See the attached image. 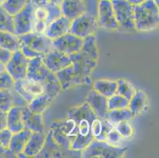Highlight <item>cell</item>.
<instances>
[{"instance_id":"1","label":"cell","mask_w":159,"mask_h":158,"mask_svg":"<svg viewBox=\"0 0 159 158\" xmlns=\"http://www.w3.org/2000/svg\"><path fill=\"white\" fill-rule=\"evenodd\" d=\"M75 74V85H90L91 73L98 66V54L97 39L90 35L83 39L80 51L70 56Z\"/></svg>"},{"instance_id":"2","label":"cell","mask_w":159,"mask_h":158,"mask_svg":"<svg viewBox=\"0 0 159 158\" xmlns=\"http://www.w3.org/2000/svg\"><path fill=\"white\" fill-rule=\"evenodd\" d=\"M67 115L75 119L77 126V136L72 143L70 150L81 152L93 140L91 132V124L96 115L86 101L69 109Z\"/></svg>"},{"instance_id":"3","label":"cell","mask_w":159,"mask_h":158,"mask_svg":"<svg viewBox=\"0 0 159 158\" xmlns=\"http://www.w3.org/2000/svg\"><path fill=\"white\" fill-rule=\"evenodd\" d=\"M134 21L139 32L151 31L158 27L159 9L154 0L134 6Z\"/></svg>"},{"instance_id":"4","label":"cell","mask_w":159,"mask_h":158,"mask_svg":"<svg viewBox=\"0 0 159 158\" xmlns=\"http://www.w3.org/2000/svg\"><path fill=\"white\" fill-rule=\"evenodd\" d=\"M50 130L56 142L63 150H70L77 136V126L75 119L67 115L64 120L53 122Z\"/></svg>"},{"instance_id":"5","label":"cell","mask_w":159,"mask_h":158,"mask_svg":"<svg viewBox=\"0 0 159 158\" xmlns=\"http://www.w3.org/2000/svg\"><path fill=\"white\" fill-rule=\"evenodd\" d=\"M128 148L113 146L105 141L93 139L87 147L81 151V156L85 158H121L124 157Z\"/></svg>"},{"instance_id":"6","label":"cell","mask_w":159,"mask_h":158,"mask_svg":"<svg viewBox=\"0 0 159 158\" xmlns=\"http://www.w3.org/2000/svg\"><path fill=\"white\" fill-rule=\"evenodd\" d=\"M111 2L119 29L136 31L134 21V6L128 0H111Z\"/></svg>"},{"instance_id":"7","label":"cell","mask_w":159,"mask_h":158,"mask_svg":"<svg viewBox=\"0 0 159 158\" xmlns=\"http://www.w3.org/2000/svg\"><path fill=\"white\" fill-rule=\"evenodd\" d=\"M98 25L96 17L87 11L78 16L70 22L69 33L84 39L96 33Z\"/></svg>"},{"instance_id":"8","label":"cell","mask_w":159,"mask_h":158,"mask_svg":"<svg viewBox=\"0 0 159 158\" xmlns=\"http://www.w3.org/2000/svg\"><path fill=\"white\" fill-rule=\"evenodd\" d=\"M36 6L28 0L26 5L21 11L14 15L15 34L18 36L33 32L34 22L36 21L34 11Z\"/></svg>"},{"instance_id":"9","label":"cell","mask_w":159,"mask_h":158,"mask_svg":"<svg viewBox=\"0 0 159 158\" xmlns=\"http://www.w3.org/2000/svg\"><path fill=\"white\" fill-rule=\"evenodd\" d=\"M98 27L106 30L119 29V25L116 19L113 7L110 0H100L98 3V13L97 18Z\"/></svg>"},{"instance_id":"10","label":"cell","mask_w":159,"mask_h":158,"mask_svg":"<svg viewBox=\"0 0 159 158\" xmlns=\"http://www.w3.org/2000/svg\"><path fill=\"white\" fill-rule=\"evenodd\" d=\"M29 60L20 49L13 52L11 58L6 63V70L14 81L26 78Z\"/></svg>"},{"instance_id":"11","label":"cell","mask_w":159,"mask_h":158,"mask_svg":"<svg viewBox=\"0 0 159 158\" xmlns=\"http://www.w3.org/2000/svg\"><path fill=\"white\" fill-rule=\"evenodd\" d=\"M13 89L27 103L30 102L37 96L44 93L42 83L31 80L27 77L15 81Z\"/></svg>"},{"instance_id":"12","label":"cell","mask_w":159,"mask_h":158,"mask_svg":"<svg viewBox=\"0 0 159 158\" xmlns=\"http://www.w3.org/2000/svg\"><path fill=\"white\" fill-rule=\"evenodd\" d=\"M18 37L21 43L42 54H45L54 49L52 40L48 37L45 34H39L34 32H30Z\"/></svg>"},{"instance_id":"13","label":"cell","mask_w":159,"mask_h":158,"mask_svg":"<svg viewBox=\"0 0 159 158\" xmlns=\"http://www.w3.org/2000/svg\"><path fill=\"white\" fill-rule=\"evenodd\" d=\"M54 48L67 56H71L80 51L83 39L70 33L63 35L52 40Z\"/></svg>"},{"instance_id":"14","label":"cell","mask_w":159,"mask_h":158,"mask_svg":"<svg viewBox=\"0 0 159 158\" xmlns=\"http://www.w3.org/2000/svg\"><path fill=\"white\" fill-rule=\"evenodd\" d=\"M42 58L48 69L55 74L67 67L72 63L70 56L63 54L55 48L45 53Z\"/></svg>"},{"instance_id":"15","label":"cell","mask_w":159,"mask_h":158,"mask_svg":"<svg viewBox=\"0 0 159 158\" xmlns=\"http://www.w3.org/2000/svg\"><path fill=\"white\" fill-rule=\"evenodd\" d=\"M50 73L51 71L44 63L42 57L39 56L30 59L27 70V78L31 80L42 83L50 74Z\"/></svg>"},{"instance_id":"16","label":"cell","mask_w":159,"mask_h":158,"mask_svg":"<svg viewBox=\"0 0 159 158\" xmlns=\"http://www.w3.org/2000/svg\"><path fill=\"white\" fill-rule=\"evenodd\" d=\"M86 102L93 110L97 118L105 119L108 109V98L92 89L86 97Z\"/></svg>"},{"instance_id":"17","label":"cell","mask_w":159,"mask_h":158,"mask_svg":"<svg viewBox=\"0 0 159 158\" xmlns=\"http://www.w3.org/2000/svg\"><path fill=\"white\" fill-rule=\"evenodd\" d=\"M21 116L25 128L29 129L32 132H44V126L42 114L34 113L27 107H24L21 109Z\"/></svg>"},{"instance_id":"18","label":"cell","mask_w":159,"mask_h":158,"mask_svg":"<svg viewBox=\"0 0 159 158\" xmlns=\"http://www.w3.org/2000/svg\"><path fill=\"white\" fill-rule=\"evenodd\" d=\"M64 150L56 142L52 134L51 130H49L45 138V142L42 149L38 154L35 156L37 158H60L64 156Z\"/></svg>"},{"instance_id":"19","label":"cell","mask_w":159,"mask_h":158,"mask_svg":"<svg viewBox=\"0 0 159 158\" xmlns=\"http://www.w3.org/2000/svg\"><path fill=\"white\" fill-rule=\"evenodd\" d=\"M70 21L67 17L62 15L48 25L44 34L51 40H55L63 35L69 33Z\"/></svg>"},{"instance_id":"20","label":"cell","mask_w":159,"mask_h":158,"mask_svg":"<svg viewBox=\"0 0 159 158\" xmlns=\"http://www.w3.org/2000/svg\"><path fill=\"white\" fill-rule=\"evenodd\" d=\"M60 8L63 15L70 21L86 11L84 0H63Z\"/></svg>"},{"instance_id":"21","label":"cell","mask_w":159,"mask_h":158,"mask_svg":"<svg viewBox=\"0 0 159 158\" xmlns=\"http://www.w3.org/2000/svg\"><path fill=\"white\" fill-rule=\"evenodd\" d=\"M46 135L44 132H32L26 145L25 146L22 153L26 157H35L45 142Z\"/></svg>"},{"instance_id":"22","label":"cell","mask_w":159,"mask_h":158,"mask_svg":"<svg viewBox=\"0 0 159 158\" xmlns=\"http://www.w3.org/2000/svg\"><path fill=\"white\" fill-rule=\"evenodd\" d=\"M114 128V125L107 119L95 118L91 124V132L93 139L105 141L108 133Z\"/></svg>"},{"instance_id":"23","label":"cell","mask_w":159,"mask_h":158,"mask_svg":"<svg viewBox=\"0 0 159 158\" xmlns=\"http://www.w3.org/2000/svg\"><path fill=\"white\" fill-rule=\"evenodd\" d=\"M32 131L27 128H24L17 133H14L11 139L9 149L15 155L22 153L25 146L26 145L29 138L31 136Z\"/></svg>"},{"instance_id":"24","label":"cell","mask_w":159,"mask_h":158,"mask_svg":"<svg viewBox=\"0 0 159 158\" xmlns=\"http://www.w3.org/2000/svg\"><path fill=\"white\" fill-rule=\"evenodd\" d=\"M22 108L18 106H12L7 111V128L9 129L11 132L17 133L25 128L21 116Z\"/></svg>"},{"instance_id":"25","label":"cell","mask_w":159,"mask_h":158,"mask_svg":"<svg viewBox=\"0 0 159 158\" xmlns=\"http://www.w3.org/2000/svg\"><path fill=\"white\" fill-rule=\"evenodd\" d=\"M42 85L44 89V94H45L52 101L56 99L59 94L63 91L56 74L52 72H51L45 80L42 82Z\"/></svg>"},{"instance_id":"26","label":"cell","mask_w":159,"mask_h":158,"mask_svg":"<svg viewBox=\"0 0 159 158\" xmlns=\"http://www.w3.org/2000/svg\"><path fill=\"white\" fill-rule=\"evenodd\" d=\"M148 104V97L144 91L139 89L135 91V94L129 100L128 108L131 110L133 115H139L143 111H144Z\"/></svg>"},{"instance_id":"27","label":"cell","mask_w":159,"mask_h":158,"mask_svg":"<svg viewBox=\"0 0 159 158\" xmlns=\"http://www.w3.org/2000/svg\"><path fill=\"white\" fill-rule=\"evenodd\" d=\"M116 81L108 79H98L93 82V89L107 98L116 93Z\"/></svg>"},{"instance_id":"28","label":"cell","mask_w":159,"mask_h":158,"mask_svg":"<svg viewBox=\"0 0 159 158\" xmlns=\"http://www.w3.org/2000/svg\"><path fill=\"white\" fill-rule=\"evenodd\" d=\"M21 41L15 33L0 31V47L11 52H15L20 48Z\"/></svg>"},{"instance_id":"29","label":"cell","mask_w":159,"mask_h":158,"mask_svg":"<svg viewBox=\"0 0 159 158\" xmlns=\"http://www.w3.org/2000/svg\"><path fill=\"white\" fill-rule=\"evenodd\" d=\"M58 80L61 85L63 91H66L70 89L71 87L75 86V79L74 74L72 65L61 70L56 73Z\"/></svg>"},{"instance_id":"30","label":"cell","mask_w":159,"mask_h":158,"mask_svg":"<svg viewBox=\"0 0 159 158\" xmlns=\"http://www.w3.org/2000/svg\"><path fill=\"white\" fill-rule=\"evenodd\" d=\"M135 115H133L131 110L128 108L115 109L108 111L106 114L105 119L110 122L111 124L116 125V124L122 121H131Z\"/></svg>"},{"instance_id":"31","label":"cell","mask_w":159,"mask_h":158,"mask_svg":"<svg viewBox=\"0 0 159 158\" xmlns=\"http://www.w3.org/2000/svg\"><path fill=\"white\" fill-rule=\"evenodd\" d=\"M52 101L45 94L42 93L33 98L30 102H29L27 108L33 112L42 114L47 110Z\"/></svg>"},{"instance_id":"32","label":"cell","mask_w":159,"mask_h":158,"mask_svg":"<svg viewBox=\"0 0 159 158\" xmlns=\"http://www.w3.org/2000/svg\"><path fill=\"white\" fill-rule=\"evenodd\" d=\"M0 31L15 33L14 16L9 14L2 7H0Z\"/></svg>"},{"instance_id":"33","label":"cell","mask_w":159,"mask_h":158,"mask_svg":"<svg viewBox=\"0 0 159 158\" xmlns=\"http://www.w3.org/2000/svg\"><path fill=\"white\" fill-rule=\"evenodd\" d=\"M117 82V89L116 93L124 97L127 98L129 101L132 96L135 94V88L132 85V84L130 83L128 80L124 78H119L116 80Z\"/></svg>"},{"instance_id":"34","label":"cell","mask_w":159,"mask_h":158,"mask_svg":"<svg viewBox=\"0 0 159 158\" xmlns=\"http://www.w3.org/2000/svg\"><path fill=\"white\" fill-rule=\"evenodd\" d=\"M129 101L119 94H114L113 96L108 98V111L115 109L128 108Z\"/></svg>"},{"instance_id":"35","label":"cell","mask_w":159,"mask_h":158,"mask_svg":"<svg viewBox=\"0 0 159 158\" xmlns=\"http://www.w3.org/2000/svg\"><path fill=\"white\" fill-rule=\"evenodd\" d=\"M12 89L0 90V111H8L14 106Z\"/></svg>"},{"instance_id":"36","label":"cell","mask_w":159,"mask_h":158,"mask_svg":"<svg viewBox=\"0 0 159 158\" xmlns=\"http://www.w3.org/2000/svg\"><path fill=\"white\" fill-rule=\"evenodd\" d=\"M28 0H6L2 7L9 14L14 16L24 8Z\"/></svg>"},{"instance_id":"37","label":"cell","mask_w":159,"mask_h":158,"mask_svg":"<svg viewBox=\"0 0 159 158\" xmlns=\"http://www.w3.org/2000/svg\"><path fill=\"white\" fill-rule=\"evenodd\" d=\"M44 7L47 11V20H46V24L48 25L51 22L57 19L58 17L63 15L61 11L60 6L56 5V4L52 3L51 2H48L44 5Z\"/></svg>"},{"instance_id":"38","label":"cell","mask_w":159,"mask_h":158,"mask_svg":"<svg viewBox=\"0 0 159 158\" xmlns=\"http://www.w3.org/2000/svg\"><path fill=\"white\" fill-rule=\"evenodd\" d=\"M114 128L120 133V134L124 138H128L131 137L133 134V127L129 124V121L120 122L114 125Z\"/></svg>"},{"instance_id":"39","label":"cell","mask_w":159,"mask_h":158,"mask_svg":"<svg viewBox=\"0 0 159 158\" xmlns=\"http://www.w3.org/2000/svg\"><path fill=\"white\" fill-rule=\"evenodd\" d=\"M15 81L10 75V74L6 70L0 72V90L2 89H11L14 86Z\"/></svg>"},{"instance_id":"40","label":"cell","mask_w":159,"mask_h":158,"mask_svg":"<svg viewBox=\"0 0 159 158\" xmlns=\"http://www.w3.org/2000/svg\"><path fill=\"white\" fill-rule=\"evenodd\" d=\"M124 138L120 134V133L115 128H113L108 133L105 142L111 145H113V146H117L118 144H120V142Z\"/></svg>"},{"instance_id":"41","label":"cell","mask_w":159,"mask_h":158,"mask_svg":"<svg viewBox=\"0 0 159 158\" xmlns=\"http://www.w3.org/2000/svg\"><path fill=\"white\" fill-rule=\"evenodd\" d=\"M19 49L21 50V52H22L23 54H24V56H26L29 59H33V58L39 57V56L43 57V56H44V54H42V53H40V52H37V51L30 48V47H28V46L25 45V44H24V43H21Z\"/></svg>"},{"instance_id":"42","label":"cell","mask_w":159,"mask_h":158,"mask_svg":"<svg viewBox=\"0 0 159 158\" xmlns=\"http://www.w3.org/2000/svg\"><path fill=\"white\" fill-rule=\"evenodd\" d=\"M13 133L8 128H5L0 131V145L5 148H9Z\"/></svg>"},{"instance_id":"43","label":"cell","mask_w":159,"mask_h":158,"mask_svg":"<svg viewBox=\"0 0 159 158\" xmlns=\"http://www.w3.org/2000/svg\"><path fill=\"white\" fill-rule=\"evenodd\" d=\"M47 27L48 25L44 21L36 20V21L34 22V25H33V32L39 33V34H44Z\"/></svg>"},{"instance_id":"44","label":"cell","mask_w":159,"mask_h":158,"mask_svg":"<svg viewBox=\"0 0 159 158\" xmlns=\"http://www.w3.org/2000/svg\"><path fill=\"white\" fill-rule=\"evenodd\" d=\"M12 52L7 50V49L3 48L0 47V62L3 63H7L12 56Z\"/></svg>"},{"instance_id":"45","label":"cell","mask_w":159,"mask_h":158,"mask_svg":"<svg viewBox=\"0 0 159 158\" xmlns=\"http://www.w3.org/2000/svg\"><path fill=\"white\" fill-rule=\"evenodd\" d=\"M7 111H0V131L3 129L7 128Z\"/></svg>"},{"instance_id":"46","label":"cell","mask_w":159,"mask_h":158,"mask_svg":"<svg viewBox=\"0 0 159 158\" xmlns=\"http://www.w3.org/2000/svg\"><path fill=\"white\" fill-rule=\"evenodd\" d=\"M29 1L31 2L33 5H35L36 7H42L50 2V0H29Z\"/></svg>"},{"instance_id":"47","label":"cell","mask_w":159,"mask_h":158,"mask_svg":"<svg viewBox=\"0 0 159 158\" xmlns=\"http://www.w3.org/2000/svg\"><path fill=\"white\" fill-rule=\"evenodd\" d=\"M128 1L130 2V3L132 4L133 6H135V5H138V4H140V3H143V2L147 1V0H128Z\"/></svg>"},{"instance_id":"48","label":"cell","mask_w":159,"mask_h":158,"mask_svg":"<svg viewBox=\"0 0 159 158\" xmlns=\"http://www.w3.org/2000/svg\"><path fill=\"white\" fill-rule=\"evenodd\" d=\"M63 1V0H50V2H51L52 3L56 4V5H58V6L61 5Z\"/></svg>"},{"instance_id":"49","label":"cell","mask_w":159,"mask_h":158,"mask_svg":"<svg viewBox=\"0 0 159 158\" xmlns=\"http://www.w3.org/2000/svg\"><path fill=\"white\" fill-rule=\"evenodd\" d=\"M6 70H6V64L2 63V62H0V72H3L6 71Z\"/></svg>"},{"instance_id":"50","label":"cell","mask_w":159,"mask_h":158,"mask_svg":"<svg viewBox=\"0 0 159 158\" xmlns=\"http://www.w3.org/2000/svg\"><path fill=\"white\" fill-rule=\"evenodd\" d=\"M6 0H0V7H2L3 6V4L5 3Z\"/></svg>"},{"instance_id":"51","label":"cell","mask_w":159,"mask_h":158,"mask_svg":"<svg viewBox=\"0 0 159 158\" xmlns=\"http://www.w3.org/2000/svg\"><path fill=\"white\" fill-rule=\"evenodd\" d=\"M110 1H111V0H110Z\"/></svg>"}]
</instances>
